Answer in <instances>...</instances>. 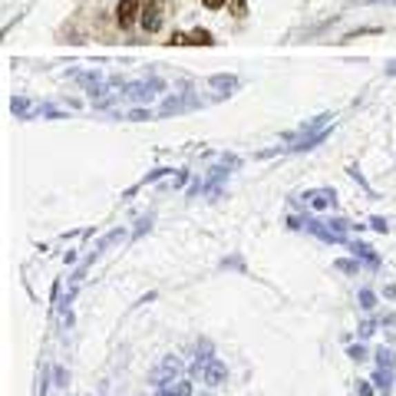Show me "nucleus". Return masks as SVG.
<instances>
[{"mask_svg":"<svg viewBox=\"0 0 396 396\" xmlns=\"http://www.w3.org/2000/svg\"><path fill=\"white\" fill-rule=\"evenodd\" d=\"M201 380L208 383V386H221V383L228 380V366H225V360H218V357H212L208 364H205V370H201Z\"/></svg>","mask_w":396,"mask_h":396,"instance_id":"obj_1","label":"nucleus"},{"mask_svg":"<svg viewBox=\"0 0 396 396\" xmlns=\"http://www.w3.org/2000/svg\"><path fill=\"white\" fill-rule=\"evenodd\" d=\"M304 205L310 212H327V208H334V188H314V192H307Z\"/></svg>","mask_w":396,"mask_h":396,"instance_id":"obj_2","label":"nucleus"},{"mask_svg":"<svg viewBox=\"0 0 396 396\" xmlns=\"http://www.w3.org/2000/svg\"><path fill=\"white\" fill-rule=\"evenodd\" d=\"M179 373H182V364H179L175 357H166V360H162V364L152 370V383L166 386V383H172L175 377H179Z\"/></svg>","mask_w":396,"mask_h":396,"instance_id":"obj_3","label":"nucleus"},{"mask_svg":"<svg viewBox=\"0 0 396 396\" xmlns=\"http://www.w3.org/2000/svg\"><path fill=\"white\" fill-rule=\"evenodd\" d=\"M142 27L149 33H155L162 27V0H146V10H142Z\"/></svg>","mask_w":396,"mask_h":396,"instance_id":"obj_4","label":"nucleus"},{"mask_svg":"<svg viewBox=\"0 0 396 396\" xmlns=\"http://www.w3.org/2000/svg\"><path fill=\"white\" fill-rule=\"evenodd\" d=\"M139 7H142V0H119V7H116V20H119V27H132V23H136Z\"/></svg>","mask_w":396,"mask_h":396,"instance_id":"obj_5","label":"nucleus"},{"mask_svg":"<svg viewBox=\"0 0 396 396\" xmlns=\"http://www.w3.org/2000/svg\"><path fill=\"white\" fill-rule=\"evenodd\" d=\"M155 396H192V383L188 380H172L166 386H159V393Z\"/></svg>","mask_w":396,"mask_h":396,"instance_id":"obj_6","label":"nucleus"},{"mask_svg":"<svg viewBox=\"0 0 396 396\" xmlns=\"http://www.w3.org/2000/svg\"><path fill=\"white\" fill-rule=\"evenodd\" d=\"M350 248H353V255H360V258H364L366 264H370V268H380V258H377V251H373L370 244H364V241H353Z\"/></svg>","mask_w":396,"mask_h":396,"instance_id":"obj_7","label":"nucleus"},{"mask_svg":"<svg viewBox=\"0 0 396 396\" xmlns=\"http://www.w3.org/2000/svg\"><path fill=\"white\" fill-rule=\"evenodd\" d=\"M373 386H377V390H383V393H390V386H396V383H393V370H383V366H377V373H373Z\"/></svg>","mask_w":396,"mask_h":396,"instance_id":"obj_8","label":"nucleus"},{"mask_svg":"<svg viewBox=\"0 0 396 396\" xmlns=\"http://www.w3.org/2000/svg\"><path fill=\"white\" fill-rule=\"evenodd\" d=\"M373 357H377V366H383V370H396V353L390 350V347H380Z\"/></svg>","mask_w":396,"mask_h":396,"instance_id":"obj_9","label":"nucleus"},{"mask_svg":"<svg viewBox=\"0 0 396 396\" xmlns=\"http://www.w3.org/2000/svg\"><path fill=\"white\" fill-rule=\"evenodd\" d=\"M327 225H330V231H334L337 238H344V235H347V231L353 228V225H350V221H347V218H330Z\"/></svg>","mask_w":396,"mask_h":396,"instance_id":"obj_10","label":"nucleus"},{"mask_svg":"<svg viewBox=\"0 0 396 396\" xmlns=\"http://www.w3.org/2000/svg\"><path fill=\"white\" fill-rule=\"evenodd\" d=\"M188 43H201V46H212L215 40H212V33H208V30H192V33H188Z\"/></svg>","mask_w":396,"mask_h":396,"instance_id":"obj_11","label":"nucleus"},{"mask_svg":"<svg viewBox=\"0 0 396 396\" xmlns=\"http://www.w3.org/2000/svg\"><path fill=\"white\" fill-rule=\"evenodd\" d=\"M208 83H212L215 90H235V86H238V79L235 77H212Z\"/></svg>","mask_w":396,"mask_h":396,"instance_id":"obj_12","label":"nucleus"},{"mask_svg":"<svg viewBox=\"0 0 396 396\" xmlns=\"http://www.w3.org/2000/svg\"><path fill=\"white\" fill-rule=\"evenodd\" d=\"M334 268H337V271H344V275H357V271H360V264H357V261H350V258H340Z\"/></svg>","mask_w":396,"mask_h":396,"instance_id":"obj_13","label":"nucleus"},{"mask_svg":"<svg viewBox=\"0 0 396 396\" xmlns=\"http://www.w3.org/2000/svg\"><path fill=\"white\" fill-rule=\"evenodd\" d=\"M360 307H364V310H373V307H377V294L370 288L360 290Z\"/></svg>","mask_w":396,"mask_h":396,"instance_id":"obj_14","label":"nucleus"},{"mask_svg":"<svg viewBox=\"0 0 396 396\" xmlns=\"http://www.w3.org/2000/svg\"><path fill=\"white\" fill-rule=\"evenodd\" d=\"M347 357L357 360V364H364V360H366V347H364V344H353L350 350H347Z\"/></svg>","mask_w":396,"mask_h":396,"instance_id":"obj_15","label":"nucleus"},{"mask_svg":"<svg viewBox=\"0 0 396 396\" xmlns=\"http://www.w3.org/2000/svg\"><path fill=\"white\" fill-rule=\"evenodd\" d=\"M122 238H126V231H109L106 238H103V241H99V251H103V248H109V244L122 241Z\"/></svg>","mask_w":396,"mask_h":396,"instance_id":"obj_16","label":"nucleus"},{"mask_svg":"<svg viewBox=\"0 0 396 396\" xmlns=\"http://www.w3.org/2000/svg\"><path fill=\"white\" fill-rule=\"evenodd\" d=\"M10 109H14L17 116H27V109H30V103H27V99H14V103H10Z\"/></svg>","mask_w":396,"mask_h":396,"instance_id":"obj_17","label":"nucleus"},{"mask_svg":"<svg viewBox=\"0 0 396 396\" xmlns=\"http://www.w3.org/2000/svg\"><path fill=\"white\" fill-rule=\"evenodd\" d=\"M373 330H377V324H373V320H364V324H360V340L373 337Z\"/></svg>","mask_w":396,"mask_h":396,"instance_id":"obj_18","label":"nucleus"},{"mask_svg":"<svg viewBox=\"0 0 396 396\" xmlns=\"http://www.w3.org/2000/svg\"><path fill=\"white\" fill-rule=\"evenodd\" d=\"M129 119H136V122L152 119V112H149V109H132V112H129Z\"/></svg>","mask_w":396,"mask_h":396,"instance_id":"obj_19","label":"nucleus"},{"mask_svg":"<svg viewBox=\"0 0 396 396\" xmlns=\"http://www.w3.org/2000/svg\"><path fill=\"white\" fill-rule=\"evenodd\" d=\"M357 396H373V386L366 380H357Z\"/></svg>","mask_w":396,"mask_h":396,"instance_id":"obj_20","label":"nucleus"},{"mask_svg":"<svg viewBox=\"0 0 396 396\" xmlns=\"http://www.w3.org/2000/svg\"><path fill=\"white\" fill-rule=\"evenodd\" d=\"M53 377H57V386H66V380H70V373H66L63 366H57V370H53Z\"/></svg>","mask_w":396,"mask_h":396,"instance_id":"obj_21","label":"nucleus"},{"mask_svg":"<svg viewBox=\"0 0 396 396\" xmlns=\"http://www.w3.org/2000/svg\"><path fill=\"white\" fill-rule=\"evenodd\" d=\"M370 228H377V231H383V235H386V228H390V225H386L383 218H370Z\"/></svg>","mask_w":396,"mask_h":396,"instance_id":"obj_22","label":"nucleus"},{"mask_svg":"<svg viewBox=\"0 0 396 396\" xmlns=\"http://www.w3.org/2000/svg\"><path fill=\"white\" fill-rule=\"evenodd\" d=\"M225 3H228V0H205V7H208V10H218V7H225Z\"/></svg>","mask_w":396,"mask_h":396,"instance_id":"obj_23","label":"nucleus"},{"mask_svg":"<svg viewBox=\"0 0 396 396\" xmlns=\"http://www.w3.org/2000/svg\"><path fill=\"white\" fill-rule=\"evenodd\" d=\"M231 7H235V17H244V0H235Z\"/></svg>","mask_w":396,"mask_h":396,"instance_id":"obj_24","label":"nucleus"},{"mask_svg":"<svg viewBox=\"0 0 396 396\" xmlns=\"http://www.w3.org/2000/svg\"><path fill=\"white\" fill-rule=\"evenodd\" d=\"M360 3H396V0H360Z\"/></svg>","mask_w":396,"mask_h":396,"instance_id":"obj_25","label":"nucleus"},{"mask_svg":"<svg viewBox=\"0 0 396 396\" xmlns=\"http://www.w3.org/2000/svg\"><path fill=\"white\" fill-rule=\"evenodd\" d=\"M386 73H390V77H396V60L390 63V66H386Z\"/></svg>","mask_w":396,"mask_h":396,"instance_id":"obj_26","label":"nucleus"}]
</instances>
